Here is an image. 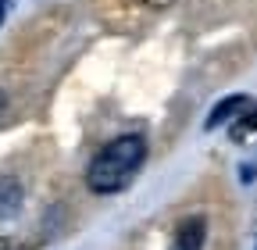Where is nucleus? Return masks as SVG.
<instances>
[{
  "mask_svg": "<svg viewBox=\"0 0 257 250\" xmlns=\"http://www.w3.org/2000/svg\"><path fill=\"white\" fill-rule=\"evenodd\" d=\"M143 158H147V140H143V136H118V140H111V143L89 161V168H86L89 193L107 197V193L125 190V186L136 179Z\"/></svg>",
  "mask_w": 257,
  "mask_h": 250,
  "instance_id": "obj_1",
  "label": "nucleus"
},
{
  "mask_svg": "<svg viewBox=\"0 0 257 250\" xmlns=\"http://www.w3.org/2000/svg\"><path fill=\"white\" fill-rule=\"evenodd\" d=\"M204 239H207V222L200 214L186 218V222H179V229L172 236V250H204Z\"/></svg>",
  "mask_w": 257,
  "mask_h": 250,
  "instance_id": "obj_2",
  "label": "nucleus"
},
{
  "mask_svg": "<svg viewBox=\"0 0 257 250\" xmlns=\"http://www.w3.org/2000/svg\"><path fill=\"white\" fill-rule=\"evenodd\" d=\"M22 207V182L15 175H0V218H15Z\"/></svg>",
  "mask_w": 257,
  "mask_h": 250,
  "instance_id": "obj_3",
  "label": "nucleus"
},
{
  "mask_svg": "<svg viewBox=\"0 0 257 250\" xmlns=\"http://www.w3.org/2000/svg\"><path fill=\"white\" fill-rule=\"evenodd\" d=\"M243 107H246V97H243V93H236V97H225V100H218V104L211 107V114H207V129H218V125L232 121V118H236Z\"/></svg>",
  "mask_w": 257,
  "mask_h": 250,
  "instance_id": "obj_4",
  "label": "nucleus"
},
{
  "mask_svg": "<svg viewBox=\"0 0 257 250\" xmlns=\"http://www.w3.org/2000/svg\"><path fill=\"white\" fill-rule=\"evenodd\" d=\"M253 129H257V107H253V111H246V114L232 125V136H236V140H243V136H246V133H253Z\"/></svg>",
  "mask_w": 257,
  "mask_h": 250,
  "instance_id": "obj_5",
  "label": "nucleus"
},
{
  "mask_svg": "<svg viewBox=\"0 0 257 250\" xmlns=\"http://www.w3.org/2000/svg\"><path fill=\"white\" fill-rule=\"evenodd\" d=\"M4 15H8V0H0V25H4Z\"/></svg>",
  "mask_w": 257,
  "mask_h": 250,
  "instance_id": "obj_6",
  "label": "nucleus"
},
{
  "mask_svg": "<svg viewBox=\"0 0 257 250\" xmlns=\"http://www.w3.org/2000/svg\"><path fill=\"white\" fill-rule=\"evenodd\" d=\"M147 4H154V8H168L172 0H147Z\"/></svg>",
  "mask_w": 257,
  "mask_h": 250,
  "instance_id": "obj_7",
  "label": "nucleus"
}]
</instances>
